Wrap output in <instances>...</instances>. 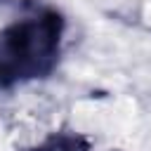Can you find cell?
I'll list each match as a JSON object with an SVG mask.
<instances>
[{
	"instance_id": "obj_1",
	"label": "cell",
	"mask_w": 151,
	"mask_h": 151,
	"mask_svg": "<svg viewBox=\"0 0 151 151\" xmlns=\"http://www.w3.org/2000/svg\"><path fill=\"white\" fill-rule=\"evenodd\" d=\"M64 17L52 7H35L0 28V90L47 78L61 52Z\"/></svg>"
},
{
	"instance_id": "obj_3",
	"label": "cell",
	"mask_w": 151,
	"mask_h": 151,
	"mask_svg": "<svg viewBox=\"0 0 151 151\" xmlns=\"http://www.w3.org/2000/svg\"><path fill=\"white\" fill-rule=\"evenodd\" d=\"M0 2H5V0H0Z\"/></svg>"
},
{
	"instance_id": "obj_2",
	"label": "cell",
	"mask_w": 151,
	"mask_h": 151,
	"mask_svg": "<svg viewBox=\"0 0 151 151\" xmlns=\"http://www.w3.org/2000/svg\"><path fill=\"white\" fill-rule=\"evenodd\" d=\"M28 151H90V142L80 132L59 130V132L47 134L38 146H33Z\"/></svg>"
}]
</instances>
